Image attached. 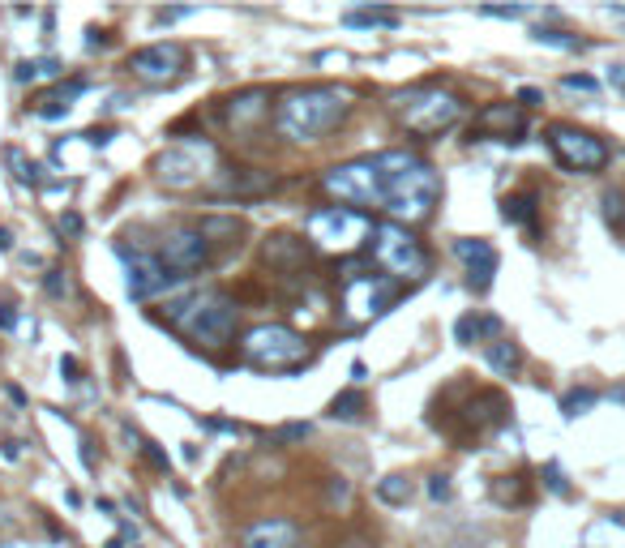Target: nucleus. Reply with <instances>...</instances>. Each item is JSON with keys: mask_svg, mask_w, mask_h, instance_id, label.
I'll use <instances>...</instances> for the list:
<instances>
[{"mask_svg": "<svg viewBox=\"0 0 625 548\" xmlns=\"http://www.w3.org/2000/svg\"><path fill=\"white\" fill-rule=\"evenodd\" d=\"M120 257H125V292H128V300H155L159 292H168L171 283H176V274H171L159 257L128 253V249H120Z\"/></svg>", "mask_w": 625, "mask_h": 548, "instance_id": "obj_14", "label": "nucleus"}, {"mask_svg": "<svg viewBox=\"0 0 625 548\" xmlns=\"http://www.w3.org/2000/svg\"><path fill=\"white\" fill-rule=\"evenodd\" d=\"M548 150H553V159L561 168L579 171V176L599 171L609 163V141L596 138L591 129H579V125H553L548 129Z\"/></svg>", "mask_w": 625, "mask_h": 548, "instance_id": "obj_11", "label": "nucleus"}, {"mask_svg": "<svg viewBox=\"0 0 625 548\" xmlns=\"http://www.w3.org/2000/svg\"><path fill=\"white\" fill-rule=\"evenodd\" d=\"M506 416H510L506 394H497V390H471V398L458 408V429L450 437H455V441H476V437L501 429V424H506Z\"/></svg>", "mask_w": 625, "mask_h": 548, "instance_id": "obj_12", "label": "nucleus"}, {"mask_svg": "<svg viewBox=\"0 0 625 548\" xmlns=\"http://www.w3.org/2000/svg\"><path fill=\"white\" fill-rule=\"evenodd\" d=\"M394 103L407 133H415V138H441L446 129H455L463 120V98L455 90H441V86H420L412 95H398Z\"/></svg>", "mask_w": 625, "mask_h": 548, "instance_id": "obj_6", "label": "nucleus"}, {"mask_svg": "<svg viewBox=\"0 0 625 548\" xmlns=\"http://www.w3.org/2000/svg\"><path fill=\"white\" fill-rule=\"evenodd\" d=\"M103 548H125V540H120V535H116V540H108V544Z\"/></svg>", "mask_w": 625, "mask_h": 548, "instance_id": "obj_50", "label": "nucleus"}, {"mask_svg": "<svg viewBox=\"0 0 625 548\" xmlns=\"http://www.w3.org/2000/svg\"><path fill=\"white\" fill-rule=\"evenodd\" d=\"M86 47H108V35H103V30H86Z\"/></svg>", "mask_w": 625, "mask_h": 548, "instance_id": "obj_46", "label": "nucleus"}, {"mask_svg": "<svg viewBox=\"0 0 625 548\" xmlns=\"http://www.w3.org/2000/svg\"><path fill=\"white\" fill-rule=\"evenodd\" d=\"M304 535L292 519H257L241 532V548H300Z\"/></svg>", "mask_w": 625, "mask_h": 548, "instance_id": "obj_19", "label": "nucleus"}, {"mask_svg": "<svg viewBox=\"0 0 625 548\" xmlns=\"http://www.w3.org/2000/svg\"><path fill=\"white\" fill-rule=\"evenodd\" d=\"M480 14L484 17H531V9L527 5H484Z\"/></svg>", "mask_w": 625, "mask_h": 548, "instance_id": "obj_36", "label": "nucleus"}, {"mask_svg": "<svg viewBox=\"0 0 625 548\" xmlns=\"http://www.w3.org/2000/svg\"><path fill=\"white\" fill-rule=\"evenodd\" d=\"M5 159H9V168H14V181L17 184H39V168H35V163H26V159L17 155L14 146L5 150Z\"/></svg>", "mask_w": 625, "mask_h": 548, "instance_id": "obj_31", "label": "nucleus"}, {"mask_svg": "<svg viewBox=\"0 0 625 548\" xmlns=\"http://www.w3.org/2000/svg\"><path fill=\"white\" fill-rule=\"evenodd\" d=\"M171 326L201 347H228L236 326H241V305L223 292H193L185 300L168 305Z\"/></svg>", "mask_w": 625, "mask_h": 548, "instance_id": "obj_3", "label": "nucleus"}, {"mask_svg": "<svg viewBox=\"0 0 625 548\" xmlns=\"http://www.w3.org/2000/svg\"><path fill=\"white\" fill-rule=\"evenodd\" d=\"M604 214H609V223H617V219H621V193L604 197Z\"/></svg>", "mask_w": 625, "mask_h": 548, "instance_id": "obj_42", "label": "nucleus"}, {"mask_svg": "<svg viewBox=\"0 0 625 548\" xmlns=\"http://www.w3.org/2000/svg\"><path fill=\"white\" fill-rule=\"evenodd\" d=\"M185 60L189 57L180 43H150V47H138V52L128 57V69H133V78H142V82H171V78H180Z\"/></svg>", "mask_w": 625, "mask_h": 548, "instance_id": "obj_15", "label": "nucleus"}, {"mask_svg": "<svg viewBox=\"0 0 625 548\" xmlns=\"http://www.w3.org/2000/svg\"><path fill=\"white\" fill-rule=\"evenodd\" d=\"M501 138V141H518L527 133V120H523V108L518 103H493V108H484L476 116V129H471V138Z\"/></svg>", "mask_w": 625, "mask_h": 548, "instance_id": "obj_18", "label": "nucleus"}, {"mask_svg": "<svg viewBox=\"0 0 625 548\" xmlns=\"http://www.w3.org/2000/svg\"><path fill=\"white\" fill-rule=\"evenodd\" d=\"M35 78H43V73H39V65H35V60H22V65H17V69H14V82H22V86H26V82H35Z\"/></svg>", "mask_w": 625, "mask_h": 548, "instance_id": "obj_39", "label": "nucleus"}, {"mask_svg": "<svg viewBox=\"0 0 625 548\" xmlns=\"http://www.w3.org/2000/svg\"><path fill=\"white\" fill-rule=\"evenodd\" d=\"M518 480H523V476H506L497 489H493V497H497L501 506H518V501H527V492H523V484H518Z\"/></svg>", "mask_w": 625, "mask_h": 548, "instance_id": "obj_32", "label": "nucleus"}, {"mask_svg": "<svg viewBox=\"0 0 625 548\" xmlns=\"http://www.w3.org/2000/svg\"><path fill=\"white\" fill-rule=\"evenodd\" d=\"M133 441H138V450H142V459H146V463H150V467H159V471H168V454L159 450L155 441H146V437H138V433H133Z\"/></svg>", "mask_w": 625, "mask_h": 548, "instance_id": "obj_34", "label": "nucleus"}, {"mask_svg": "<svg viewBox=\"0 0 625 548\" xmlns=\"http://www.w3.org/2000/svg\"><path fill=\"white\" fill-rule=\"evenodd\" d=\"M5 249H14V236H9V227H0V253Z\"/></svg>", "mask_w": 625, "mask_h": 548, "instance_id": "obj_49", "label": "nucleus"}, {"mask_svg": "<svg viewBox=\"0 0 625 548\" xmlns=\"http://www.w3.org/2000/svg\"><path fill=\"white\" fill-rule=\"evenodd\" d=\"M531 39L544 43V47H561V52H579V47H583V39H574L566 30H548V26H536L531 30Z\"/></svg>", "mask_w": 625, "mask_h": 548, "instance_id": "obj_30", "label": "nucleus"}, {"mask_svg": "<svg viewBox=\"0 0 625 548\" xmlns=\"http://www.w3.org/2000/svg\"><path fill=\"white\" fill-rule=\"evenodd\" d=\"M304 257H309L304 240H296V236H271L266 240V262H271V270H279V274L304 270Z\"/></svg>", "mask_w": 625, "mask_h": 548, "instance_id": "obj_20", "label": "nucleus"}, {"mask_svg": "<svg viewBox=\"0 0 625 548\" xmlns=\"http://www.w3.org/2000/svg\"><path fill=\"white\" fill-rule=\"evenodd\" d=\"M60 227H65V232H69V236H77V232H82V214H60Z\"/></svg>", "mask_w": 625, "mask_h": 548, "instance_id": "obj_43", "label": "nucleus"}, {"mask_svg": "<svg viewBox=\"0 0 625 548\" xmlns=\"http://www.w3.org/2000/svg\"><path fill=\"white\" fill-rule=\"evenodd\" d=\"M343 22L347 26H398V14L394 9H352Z\"/></svg>", "mask_w": 625, "mask_h": 548, "instance_id": "obj_29", "label": "nucleus"}, {"mask_svg": "<svg viewBox=\"0 0 625 548\" xmlns=\"http://www.w3.org/2000/svg\"><path fill=\"white\" fill-rule=\"evenodd\" d=\"M596 398H599L596 390H587V386H574V390L561 394V416H566V420H574V416H583V411L596 408Z\"/></svg>", "mask_w": 625, "mask_h": 548, "instance_id": "obj_26", "label": "nucleus"}, {"mask_svg": "<svg viewBox=\"0 0 625 548\" xmlns=\"http://www.w3.org/2000/svg\"><path fill=\"white\" fill-rule=\"evenodd\" d=\"M428 497H433V501H450V476H433V480H428Z\"/></svg>", "mask_w": 625, "mask_h": 548, "instance_id": "obj_38", "label": "nucleus"}, {"mask_svg": "<svg viewBox=\"0 0 625 548\" xmlns=\"http://www.w3.org/2000/svg\"><path fill=\"white\" fill-rule=\"evenodd\" d=\"M300 437H309V424H287L283 429V441H300Z\"/></svg>", "mask_w": 625, "mask_h": 548, "instance_id": "obj_45", "label": "nucleus"}, {"mask_svg": "<svg viewBox=\"0 0 625 548\" xmlns=\"http://www.w3.org/2000/svg\"><path fill=\"white\" fill-rule=\"evenodd\" d=\"M43 287H47V295H56V300L73 295V279L65 270H47V274H43Z\"/></svg>", "mask_w": 625, "mask_h": 548, "instance_id": "obj_33", "label": "nucleus"}, {"mask_svg": "<svg viewBox=\"0 0 625 548\" xmlns=\"http://www.w3.org/2000/svg\"><path fill=\"white\" fill-rule=\"evenodd\" d=\"M159 262H163L176 279H189V274H198V270H206L214 262L210 240L201 236L198 227H180V232H171V236L163 240V253H159Z\"/></svg>", "mask_w": 625, "mask_h": 548, "instance_id": "obj_13", "label": "nucleus"}, {"mask_svg": "<svg viewBox=\"0 0 625 548\" xmlns=\"http://www.w3.org/2000/svg\"><path fill=\"white\" fill-rule=\"evenodd\" d=\"M14 326H17L14 309H0V330H14Z\"/></svg>", "mask_w": 625, "mask_h": 548, "instance_id": "obj_48", "label": "nucleus"}, {"mask_svg": "<svg viewBox=\"0 0 625 548\" xmlns=\"http://www.w3.org/2000/svg\"><path fill=\"white\" fill-rule=\"evenodd\" d=\"M484 360H488V368H493L497 377H514L518 365H523V352H518V343H510V338H497V343L484 347Z\"/></svg>", "mask_w": 625, "mask_h": 548, "instance_id": "obj_23", "label": "nucleus"}, {"mask_svg": "<svg viewBox=\"0 0 625 548\" xmlns=\"http://www.w3.org/2000/svg\"><path fill=\"white\" fill-rule=\"evenodd\" d=\"M198 232H201V236H206V240H210V244H214V240H219V236L236 240V236H241V232H244V227L236 223V219H219V214H206V219H198Z\"/></svg>", "mask_w": 625, "mask_h": 548, "instance_id": "obj_28", "label": "nucleus"}, {"mask_svg": "<svg viewBox=\"0 0 625 548\" xmlns=\"http://www.w3.org/2000/svg\"><path fill=\"white\" fill-rule=\"evenodd\" d=\"M561 86H566V90H587V95H599V82H596V78H587V73H569V78H561Z\"/></svg>", "mask_w": 625, "mask_h": 548, "instance_id": "obj_37", "label": "nucleus"}, {"mask_svg": "<svg viewBox=\"0 0 625 548\" xmlns=\"http://www.w3.org/2000/svg\"><path fill=\"white\" fill-rule=\"evenodd\" d=\"M214 171H219V150H214L206 138L176 141V146H168V150L155 159L159 184H168V189H176V193L214 181Z\"/></svg>", "mask_w": 625, "mask_h": 548, "instance_id": "obj_7", "label": "nucleus"}, {"mask_svg": "<svg viewBox=\"0 0 625 548\" xmlns=\"http://www.w3.org/2000/svg\"><path fill=\"white\" fill-rule=\"evenodd\" d=\"M352 112V95L339 86H304V90H287L274 108V129L287 141H322L326 133L347 120Z\"/></svg>", "mask_w": 625, "mask_h": 548, "instance_id": "obj_2", "label": "nucleus"}, {"mask_svg": "<svg viewBox=\"0 0 625 548\" xmlns=\"http://www.w3.org/2000/svg\"><path fill=\"white\" fill-rule=\"evenodd\" d=\"M377 501H382V506H407V501H412V484H407V476L377 480Z\"/></svg>", "mask_w": 625, "mask_h": 548, "instance_id": "obj_25", "label": "nucleus"}, {"mask_svg": "<svg viewBox=\"0 0 625 548\" xmlns=\"http://www.w3.org/2000/svg\"><path fill=\"white\" fill-rule=\"evenodd\" d=\"M347 497H352L347 480H334V484H330V501H347Z\"/></svg>", "mask_w": 625, "mask_h": 548, "instance_id": "obj_44", "label": "nucleus"}, {"mask_svg": "<svg viewBox=\"0 0 625 548\" xmlns=\"http://www.w3.org/2000/svg\"><path fill=\"white\" fill-rule=\"evenodd\" d=\"M540 90H536V86H523V90H518V108H540Z\"/></svg>", "mask_w": 625, "mask_h": 548, "instance_id": "obj_41", "label": "nucleus"}, {"mask_svg": "<svg viewBox=\"0 0 625 548\" xmlns=\"http://www.w3.org/2000/svg\"><path fill=\"white\" fill-rule=\"evenodd\" d=\"M455 257L467 270V287L471 292H488L493 287V274H497V249L480 236H463L455 240Z\"/></svg>", "mask_w": 625, "mask_h": 548, "instance_id": "obj_16", "label": "nucleus"}, {"mask_svg": "<svg viewBox=\"0 0 625 548\" xmlns=\"http://www.w3.org/2000/svg\"><path fill=\"white\" fill-rule=\"evenodd\" d=\"M60 377H65V381H82V365H77L73 356H65V360H60Z\"/></svg>", "mask_w": 625, "mask_h": 548, "instance_id": "obj_40", "label": "nucleus"}, {"mask_svg": "<svg viewBox=\"0 0 625 548\" xmlns=\"http://www.w3.org/2000/svg\"><path fill=\"white\" fill-rule=\"evenodd\" d=\"M322 189L334 197V206H347V211H382V181H377V163L373 155L352 159V163H339L322 176Z\"/></svg>", "mask_w": 625, "mask_h": 548, "instance_id": "obj_8", "label": "nucleus"}, {"mask_svg": "<svg viewBox=\"0 0 625 548\" xmlns=\"http://www.w3.org/2000/svg\"><path fill=\"white\" fill-rule=\"evenodd\" d=\"M501 219L514 227H527L531 236L540 232V219H536V193H514L501 202Z\"/></svg>", "mask_w": 625, "mask_h": 548, "instance_id": "obj_21", "label": "nucleus"}, {"mask_svg": "<svg viewBox=\"0 0 625 548\" xmlns=\"http://www.w3.org/2000/svg\"><path fill=\"white\" fill-rule=\"evenodd\" d=\"M609 78H612V86H617V90H621V95H625V65H612V69H609Z\"/></svg>", "mask_w": 625, "mask_h": 548, "instance_id": "obj_47", "label": "nucleus"}, {"mask_svg": "<svg viewBox=\"0 0 625 548\" xmlns=\"http://www.w3.org/2000/svg\"><path fill=\"white\" fill-rule=\"evenodd\" d=\"M544 484L557 492V497H569V480H566V471L557 463H544Z\"/></svg>", "mask_w": 625, "mask_h": 548, "instance_id": "obj_35", "label": "nucleus"}, {"mask_svg": "<svg viewBox=\"0 0 625 548\" xmlns=\"http://www.w3.org/2000/svg\"><path fill=\"white\" fill-rule=\"evenodd\" d=\"M266 98H271V95H266V90H244V95H236V98H231V103H228V120H231V125H236V129L253 125L257 116L266 112Z\"/></svg>", "mask_w": 625, "mask_h": 548, "instance_id": "obj_24", "label": "nucleus"}, {"mask_svg": "<svg viewBox=\"0 0 625 548\" xmlns=\"http://www.w3.org/2000/svg\"><path fill=\"white\" fill-rule=\"evenodd\" d=\"M274 171H261V168H219L210 181V193L214 197H261L274 189Z\"/></svg>", "mask_w": 625, "mask_h": 548, "instance_id": "obj_17", "label": "nucleus"}, {"mask_svg": "<svg viewBox=\"0 0 625 548\" xmlns=\"http://www.w3.org/2000/svg\"><path fill=\"white\" fill-rule=\"evenodd\" d=\"M304 232L317 249L326 253H352L355 244H364L373 236V223L369 214L360 211H347V206H326V211H312L304 219Z\"/></svg>", "mask_w": 625, "mask_h": 548, "instance_id": "obj_9", "label": "nucleus"}, {"mask_svg": "<svg viewBox=\"0 0 625 548\" xmlns=\"http://www.w3.org/2000/svg\"><path fill=\"white\" fill-rule=\"evenodd\" d=\"M360 411H364V394L360 390H343V394H334V403H330V416H334V420H360Z\"/></svg>", "mask_w": 625, "mask_h": 548, "instance_id": "obj_27", "label": "nucleus"}, {"mask_svg": "<svg viewBox=\"0 0 625 548\" xmlns=\"http://www.w3.org/2000/svg\"><path fill=\"white\" fill-rule=\"evenodd\" d=\"M501 322L497 317H488V313H463L455 322V343H463V347H471V343H480V338L497 335Z\"/></svg>", "mask_w": 625, "mask_h": 548, "instance_id": "obj_22", "label": "nucleus"}, {"mask_svg": "<svg viewBox=\"0 0 625 548\" xmlns=\"http://www.w3.org/2000/svg\"><path fill=\"white\" fill-rule=\"evenodd\" d=\"M241 356L244 365L261 368V373H296L309 360V343L283 322H261L244 335Z\"/></svg>", "mask_w": 625, "mask_h": 548, "instance_id": "obj_5", "label": "nucleus"}, {"mask_svg": "<svg viewBox=\"0 0 625 548\" xmlns=\"http://www.w3.org/2000/svg\"><path fill=\"white\" fill-rule=\"evenodd\" d=\"M394 300L398 283L390 274H355V266H347V274H343V313H347L352 326L377 322Z\"/></svg>", "mask_w": 625, "mask_h": 548, "instance_id": "obj_10", "label": "nucleus"}, {"mask_svg": "<svg viewBox=\"0 0 625 548\" xmlns=\"http://www.w3.org/2000/svg\"><path fill=\"white\" fill-rule=\"evenodd\" d=\"M377 181H382V214L390 223H425L433 219V206L441 197V176L433 163H425L412 150H377Z\"/></svg>", "mask_w": 625, "mask_h": 548, "instance_id": "obj_1", "label": "nucleus"}, {"mask_svg": "<svg viewBox=\"0 0 625 548\" xmlns=\"http://www.w3.org/2000/svg\"><path fill=\"white\" fill-rule=\"evenodd\" d=\"M369 249H373V262L382 274H390L394 283H420L428 274V249L412 236V227L403 223H377L369 236Z\"/></svg>", "mask_w": 625, "mask_h": 548, "instance_id": "obj_4", "label": "nucleus"}]
</instances>
